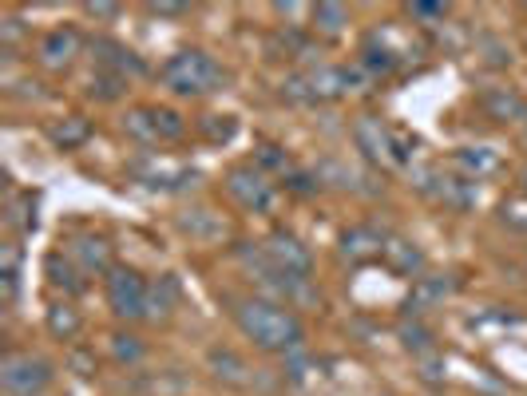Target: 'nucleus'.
I'll list each match as a JSON object with an SVG mask.
<instances>
[{"mask_svg":"<svg viewBox=\"0 0 527 396\" xmlns=\"http://www.w3.org/2000/svg\"><path fill=\"white\" fill-rule=\"evenodd\" d=\"M504 222H508L512 230H524L527 234V195L508 198V202H504Z\"/></svg>","mask_w":527,"mask_h":396,"instance_id":"f704fd0d","label":"nucleus"},{"mask_svg":"<svg viewBox=\"0 0 527 396\" xmlns=\"http://www.w3.org/2000/svg\"><path fill=\"white\" fill-rule=\"evenodd\" d=\"M385 242L389 238L377 226H353V230L341 234V258H349V262H373V258L385 254Z\"/></svg>","mask_w":527,"mask_h":396,"instance_id":"f8f14e48","label":"nucleus"},{"mask_svg":"<svg viewBox=\"0 0 527 396\" xmlns=\"http://www.w3.org/2000/svg\"><path fill=\"white\" fill-rule=\"evenodd\" d=\"M48 139H52L60 151H76V147H84V143L92 139V123H88L84 115H64V119H56V123L48 127Z\"/></svg>","mask_w":527,"mask_h":396,"instance_id":"6ab92c4d","label":"nucleus"},{"mask_svg":"<svg viewBox=\"0 0 527 396\" xmlns=\"http://www.w3.org/2000/svg\"><path fill=\"white\" fill-rule=\"evenodd\" d=\"M226 195L234 198L242 210L250 214H266L274 206V183L266 179V171H258L254 163H238L226 171Z\"/></svg>","mask_w":527,"mask_h":396,"instance_id":"423d86ee","label":"nucleus"},{"mask_svg":"<svg viewBox=\"0 0 527 396\" xmlns=\"http://www.w3.org/2000/svg\"><path fill=\"white\" fill-rule=\"evenodd\" d=\"M409 16L413 20H444L448 4H424V0H417V4H409Z\"/></svg>","mask_w":527,"mask_h":396,"instance_id":"e433bc0d","label":"nucleus"},{"mask_svg":"<svg viewBox=\"0 0 527 396\" xmlns=\"http://www.w3.org/2000/svg\"><path fill=\"white\" fill-rule=\"evenodd\" d=\"M207 369L214 373V381H222V385H234V389H242V385H250V365L234 353V349H222V345H214L211 353H207Z\"/></svg>","mask_w":527,"mask_h":396,"instance_id":"2eb2a0df","label":"nucleus"},{"mask_svg":"<svg viewBox=\"0 0 527 396\" xmlns=\"http://www.w3.org/2000/svg\"><path fill=\"white\" fill-rule=\"evenodd\" d=\"M353 143H357V151H361L369 163H377V167H397V163L409 159V151H405V135L389 131L377 115H361V119H353Z\"/></svg>","mask_w":527,"mask_h":396,"instance_id":"7ed1b4c3","label":"nucleus"},{"mask_svg":"<svg viewBox=\"0 0 527 396\" xmlns=\"http://www.w3.org/2000/svg\"><path fill=\"white\" fill-rule=\"evenodd\" d=\"M480 111L492 119V123H527V99L516 92V88H504V84H492L484 88L480 96Z\"/></svg>","mask_w":527,"mask_h":396,"instance_id":"9d476101","label":"nucleus"},{"mask_svg":"<svg viewBox=\"0 0 527 396\" xmlns=\"http://www.w3.org/2000/svg\"><path fill=\"white\" fill-rule=\"evenodd\" d=\"M306 84H310V99H314V103H329V99H341L345 92H349L353 76H349V68L317 64V68L306 72Z\"/></svg>","mask_w":527,"mask_h":396,"instance_id":"ddd939ff","label":"nucleus"},{"mask_svg":"<svg viewBox=\"0 0 527 396\" xmlns=\"http://www.w3.org/2000/svg\"><path fill=\"white\" fill-rule=\"evenodd\" d=\"M80 32L76 28H52V32H44L40 36V44H36V60L44 64V68H68L76 56H80Z\"/></svg>","mask_w":527,"mask_h":396,"instance_id":"9b49d317","label":"nucleus"},{"mask_svg":"<svg viewBox=\"0 0 527 396\" xmlns=\"http://www.w3.org/2000/svg\"><path fill=\"white\" fill-rule=\"evenodd\" d=\"M44 274H48V286L52 290H60L64 297H76V294H84V270H76L68 258H60V254H48L44 258Z\"/></svg>","mask_w":527,"mask_h":396,"instance_id":"f3484780","label":"nucleus"},{"mask_svg":"<svg viewBox=\"0 0 527 396\" xmlns=\"http://www.w3.org/2000/svg\"><path fill=\"white\" fill-rule=\"evenodd\" d=\"M310 16H314V28H317V32H325V36H337V32L349 24V12H345V4H333V0L314 4V8H310Z\"/></svg>","mask_w":527,"mask_h":396,"instance_id":"bb28decb","label":"nucleus"},{"mask_svg":"<svg viewBox=\"0 0 527 396\" xmlns=\"http://www.w3.org/2000/svg\"><path fill=\"white\" fill-rule=\"evenodd\" d=\"M520 183H524V195H527V167L520 171Z\"/></svg>","mask_w":527,"mask_h":396,"instance_id":"ea45409f","label":"nucleus"},{"mask_svg":"<svg viewBox=\"0 0 527 396\" xmlns=\"http://www.w3.org/2000/svg\"><path fill=\"white\" fill-rule=\"evenodd\" d=\"M123 131H127L131 139H139V143H159V135H155V119H151V107H135V111H127V115H123Z\"/></svg>","mask_w":527,"mask_h":396,"instance_id":"cd10ccee","label":"nucleus"},{"mask_svg":"<svg viewBox=\"0 0 527 396\" xmlns=\"http://www.w3.org/2000/svg\"><path fill=\"white\" fill-rule=\"evenodd\" d=\"M8 222L20 230V234H28V230H36V198L32 195H16L8 202Z\"/></svg>","mask_w":527,"mask_h":396,"instance_id":"7c9ffc66","label":"nucleus"},{"mask_svg":"<svg viewBox=\"0 0 527 396\" xmlns=\"http://www.w3.org/2000/svg\"><path fill=\"white\" fill-rule=\"evenodd\" d=\"M452 163H456V167L464 171V179H472V183H480V179H488V175L500 171V155H496L492 147H464V151H456Z\"/></svg>","mask_w":527,"mask_h":396,"instance_id":"a211bd4d","label":"nucleus"},{"mask_svg":"<svg viewBox=\"0 0 527 396\" xmlns=\"http://www.w3.org/2000/svg\"><path fill=\"white\" fill-rule=\"evenodd\" d=\"M151 119H155L159 143H179V139L187 135V119H183L175 107H151Z\"/></svg>","mask_w":527,"mask_h":396,"instance_id":"b1692460","label":"nucleus"},{"mask_svg":"<svg viewBox=\"0 0 527 396\" xmlns=\"http://www.w3.org/2000/svg\"><path fill=\"white\" fill-rule=\"evenodd\" d=\"M80 329H84V321H80V313H76L72 301H56V305H48V333H52L56 341H72Z\"/></svg>","mask_w":527,"mask_h":396,"instance_id":"412c9836","label":"nucleus"},{"mask_svg":"<svg viewBox=\"0 0 527 396\" xmlns=\"http://www.w3.org/2000/svg\"><path fill=\"white\" fill-rule=\"evenodd\" d=\"M56 369L36 353H8L0 361V385L8 396H40L52 385Z\"/></svg>","mask_w":527,"mask_h":396,"instance_id":"20e7f679","label":"nucleus"},{"mask_svg":"<svg viewBox=\"0 0 527 396\" xmlns=\"http://www.w3.org/2000/svg\"><path fill=\"white\" fill-rule=\"evenodd\" d=\"M401 345L413 353V357H428V353H436V333L424 325V321H401Z\"/></svg>","mask_w":527,"mask_h":396,"instance_id":"5701e85b","label":"nucleus"},{"mask_svg":"<svg viewBox=\"0 0 527 396\" xmlns=\"http://www.w3.org/2000/svg\"><path fill=\"white\" fill-rule=\"evenodd\" d=\"M424 183L421 191L432 198H440L444 206H452V210H472L476 202H480V187L472 183V179H464V175H436V171H424Z\"/></svg>","mask_w":527,"mask_h":396,"instance_id":"6e6552de","label":"nucleus"},{"mask_svg":"<svg viewBox=\"0 0 527 396\" xmlns=\"http://www.w3.org/2000/svg\"><path fill=\"white\" fill-rule=\"evenodd\" d=\"M456 294V278H448V274H440V278H417V286H413V297L405 301V313L409 317H417L421 309L428 305H440L444 297Z\"/></svg>","mask_w":527,"mask_h":396,"instance_id":"dca6fc26","label":"nucleus"},{"mask_svg":"<svg viewBox=\"0 0 527 396\" xmlns=\"http://www.w3.org/2000/svg\"><path fill=\"white\" fill-rule=\"evenodd\" d=\"M92 56H96L100 72H115V76H123V80L147 76V64H143L127 44H119V40H111V36H96V40H92Z\"/></svg>","mask_w":527,"mask_h":396,"instance_id":"1a4fd4ad","label":"nucleus"},{"mask_svg":"<svg viewBox=\"0 0 527 396\" xmlns=\"http://www.w3.org/2000/svg\"><path fill=\"white\" fill-rule=\"evenodd\" d=\"M183 230H187L191 238H222V234H226V222H222V214H214V210H191V214L183 218Z\"/></svg>","mask_w":527,"mask_h":396,"instance_id":"a878e982","label":"nucleus"},{"mask_svg":"<svg viewBox=\"0 0 527 396\" xmlns=\"http://www.w3.org/2000/svg\"><path fill=\"white\" fill-rule=\"evenodd\" d=\"M143 353H147V345L135 333H111V357L119 365H135V361H143Z\"/></svg>","mask_w":527,"mask_h":396,"instance_id":"c756f323","label":"nucleus"},{"mask_svg":"<svg viewBox=\"0 0 527 396\" xmlns=\"http://www.w3.org/2000/svg\"><path fill=\"white\" fill-rule=\"evenodd\" d=\"M159 80L175 92V96H211V92H222L226 88V68L214 64V56H207L203 48H183L175 52L163 68H159Z\"/></svg>","mask_w":527,"mask_h":396,"instance_id":"f03ea898","label":"nucleus"},{"mask_svg":"<svg viewBox=\"0 0 527 396\" xmlns=\"http://www.w3.org/2000/svg\"><path fill=\"white\" fill-rule=\"evenodd\" d=\"M175 301H179V282H175V278H159V282L147 290V317H151V321L167 317V313L175 309Z\"/></svg>","mask_w":527,"mask_h":396,"instance_id":"4be33fe9","label":"nucleus"},{"mask_svg":"<svg viewBox=\"0 0 527 396\" xmlns=\"http://www.w3.org/2000/svg\"><path fill=\"white\" fill-rule=\"evenodd\" d=\"M524 143H527V127H524Z\"/></svg>","mask_w":527,"mask_h":396,"instance_id":"a19ab883","label":"nucleus"},{"mask_svg":"<svg viewBox=\"0 0 527 396\" xmlns=\"http://www.w3.org/2000/svg\"><path fill=\"white\" fill-rule=\"evenodd\" d=\"M147 12H151V16H187V12H191V4H171V0H151V4H147Z\"/></svg>","mask_w":527,"mask_h":396,"instance_id":"4c0bfd02","label":"nucleus"},{"mask_svg":"<svg viewBox=\"0 0 527 396\" xmlns=\"http://www.w3.org/2000/svg\"><path fill=\"white\" fill-rule=\"evenodd\" d=\"M107 286V305H111V313L119 317V321H139V317H147V282H143V274L139 270H131V266H115L111 274L104 278Z\"/></svg>","mask_w":527,"mask_h":396,"instance_id":"39448f33","label":"nucleus"},{"mask_svg":"<svg viewBox=\"0 0 527 396\" xmlns=\"http://www.w3.org/2000/svg\"><path fill=\"white\" fill-rule=\"evenodd\" d=\"M262 167H270V171H286L290 175V159L282 155V147H274V143H262L258 147V171Z\"/></svg>","mask_w":527,"mask_h":396,"instance_id":"72a5a7b5","label":"nucleus"},{"mask_svg":"<svg viewBox=\"0 0 527 396\" xmlns=\"http://www.w3.org/2000/svg\"><path fill=\"white\" fill-rule=\"evenodd\" d=\"M361 68H369L373 76H389L393 68H397V56L389 52V48H377L373 40L361 48Z\"/></svg>","mask_w":527,"mask_h":396,"instance_id":"2f4dec72","label":"nucleus"},{"mask_svg":"<svg viewBox=\"0 0 527 396\" xmlns=\"http://www.w3.org/2000/svg\"><path fill=\"white\" fill-rule=\"evenodd\" d=\"M381 258H385L397 274H405V278H417V274L424 270V254L413 246V242H405V238H389Z\"/></svg>","mask_w":527,"mask_h":396,"instance_id":"aec40b11","label":"nucleus"},{"mask_svg":"<svg viewBox=\"0 0 527 396\" xmlns=\"http://www.w3.org/2000/svg\"><path fill=\"white\" fill-rule=\"evenodd\" d=\"M234 321L262 353H302V345H306V329H302L298 313L286 305H274L266 297L242 301L234 309Z\"/></svg>","mask_w":527,"mask_h":396,"instance_id":"f257e3e1","label":"nucleus"},{"mask_svg":"<svg viewBox=\"0 0 527 396\" xmlns=\"http://www.w3.org/2000/svg\"><path fill=\"white\" fill-rule=\"evenodd\" d=\"M286 191L310 198V195H317V191H321V179H317V171H314V175H310V171H290V175H286Z\"/></svg>","mask_w":527,"mask_h":396,"instance_id":"473e14b6","label":"nucleus"},{"mask_svg":"<svg viewBox=\"0 0 527 396\" xmlns=\"http://www.w3.org/2000/svg\"><path fill=\"white\" fill-rule=\"evenodd\" d=\"M88 96L100 99V103H111V99L127 96V80L115 76V72H96V76L88 80Z\"/></svg>","mask_w":527,"mask_h":396,"instance_id":"c85d7f7f","label":"nucleus"},{"mask_svg":"<svg viewBox=\"0 0 527 396\" xmlns=\"http://www.w3.org/2000/svg\"><path fill=\"white\" fill-rule=\"evenodd\" d=\"M262 250H266L270 266H274L282 278H298V282H306V278H310V270H314L310 250H306L294 234H286V230H274V234L262 242Z\"/></svg>","mask_w":527,"mask_h":396,"instance_id":"0eeeda50","label":"nucleus"},{"mask_svg":"<svg viewBox=\"0 0 527 396\" xmlns=\"http://www.w3.org/2000/svg\"><path fill=\"white\" fill-rule=\"evenodd\" d=\"M421 381H428V385H440L444 381V357L440 353L421 357Z\"/></svg>","mask_w":527,"mask_h":396,"instance_id":"c9c22d12","label":"nucleus"},{"mask_svg":"<svg viewBox=\"0 0 527 396\" xmlns=\"http://www.w3.org/2000/svg\"><path fill=\"white\" fill-rule=\"evenodd\" d=\"M195 127H199V135H203V139H207V143H218V147H222V143H230V139H234V135H238V123H234V115H199V119H195Z\"/></svg>","mask_w":527,"mask_h":396,"instance_id":"393cba45","label":"nucleus"},{"mask_svg":"<svg viewBox=\"0 0 527 396\" xmlns=\"http://www.w3.org/2000/svg\"><path fill=\"white\" fill-rule=\"evenodd\" d=\"M72 258L80 262L84 274H111V270H115L111 246H107V238H100V234H80V238H72Z\"/></svg>","mask_w":527,"mask_h":396,"instance_id":"4468645a","label":"nucleus"},{"mask_svg":"<svg viewBox=\"0 0 527 396\" xmlns=\"http://www.w3.org/2000/svg\"><path fill=\"white\" fill-rule=\"evenodd\" d=\"M84 12H88L92 20H115L123 8H119V4H96V0H88V4H84Z\"/></svg>","mask_w":527,"mask_h":396,"instance_id":"58836bf2","label":"nucleus"}]
</instances>
